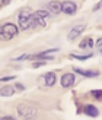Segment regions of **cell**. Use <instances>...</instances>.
<instances>
[{
	"label": "cell",
	"instance_id": "obj_14",
	"mask_svg": "<svg viewBox=\"0 0 102 120\" xmlns=\"http://www.w3.org/2000/svg\"><path fill=\"white\" fill-rule=\"evenodd\" d=\"M71 57H73V59H77V60H88V59H91V57H92V54L79 56V54H74V53H71Z\"/></svg>",
	"mask_w": 102,
	"mask_h": 120
},
{
	"label": "cell",
	"instance_id": "obj_2",
	"mask_svg": "<svg viewBox=\"0 0 102 120\" xmlns=\"http://www.w3.org/2000/svg\"><path fill=\"white\" fill-rule=\"evenodd\" d=\"M18 35V26L13 23H4L0 26V38L2 40H12Z\"/></svg>",
	"mask_w": 102,
	"mask_h": 120
},
{
	"label": "cell",
	"instance_id": "obj_13",
	"mask_svg": "<svg viewBox=\"0 0 102 120\" xmlns=\"http://www.w3.org/2000/svg\"><path fill=\"white\" fill-rule=\"evenodd\" d=\"M79 47H80V49H88V47H91V49H92V47H93V40L92 38H85L79 44Z\"/></svg>",
	"mask_w": 102,
	"mask_h": 120
},
{
	"label": "cell",
	"instance_id": "obj_8",
	"mask_svg": "<svg viewBox=\"0 0 102 120\" xmlns=\"http://www.w3.org/2000/svg\"><path fill=\"white\" fill-rule=\"evenodd\" d=\"M83 31H85V25H77V26H74V28L69 32V40H71V41L76 40Z\"/></svg>",
	"mask_w": 102,
	"mask_h": 120
},
{
	"label": "cell",
	"instance_id": "obj_3",
	"mask_svg": "<svg viewBox=\"0 0 102 120\" xmlns=\"http://www.w3.org/2000/svg\"><path fill=\"white\" fill-rule=\"evenodd\" d=\"M18 113L19 116L25 117V119H32L37 114V110L31 105H26V104H22V105H18Z\"/></svg>",
	"mask_w": 102,
	"mask_h": 120
},
{
	"label": "cell",
	"instance_id": "obj_4",
	"mask_svg": "<svg viewBox=\"0 0 102 120\" xmlns=\"http://www.w3.org/2000/svg\"><path fill=\"white\" fill-rule=\"evenodd\" d=\"M47 18H48V13H47L45 10H37V12H34V21H35V25L45 26V25H47Z\"/></svg>",
	"mask_w": 102,
	"mask_h": 120
},
{
	"label": "cell",
	"instance_id": "obj_5",
	"mask_svg": "<svg viewBox=\"0 0 102 120\" xmlns=\"http://www.w3.org/2000/svg\"><path fill=\"white\" fill-rule=\"evenodd\" d=\"M77 10V6L73 2H64L61 3V12L66 15H74Z\"/></svg>",
	"mask_w": 102,
	"mask_h": 120
},
{
	"label": "cell",
	"instance_id": "obj_6",
	"mask_svg": "<svg viewBox=\"0 0 102 120\" xmlns=\"http://www.w3.org/2000/svg\"><path fill=\"white\" fill-rule=\"evenodd\" d=\"M47 9L54 15L61 13V2H58V0H51V2H48V4H47Z\"/></svg>",
	"mask_w": 102,
	"mask_h": 120
},
{
	"label": "cell",
	"instance_id": "obj_7",
	"mask_svg": "<svg viewBox=\"0 0 102 120\" xmlns=\"http://www.w3.org/2000/svg\"><path fill=\"white\" fill-rule=\"evenodd\" d=\"M74 83V75L73 73H64L61 76V86L63 88H70Z\"/></svg>",
	"mask_w": 102,
	"mask_h": 120
},
{
	"label": "cell",
	"instance_id": "obj_18",
	"mask_svg": "<svg viewBox=\"0 0 102 120\" xmlns=\"http://www.w3.org/2000/svg\"><path fill=\"white\" fill-rule=\"evenodd\" d=\"M0 120H15V119L12 117V116H4V117H2Z\"/></svg>",
	"mask_w": 102,
	"mask_h": 120
},
{
	"label": "cell",
	"instance_id": "obj_11",
	"mask_svg": "<svg viewBox=\"0 0 102 120\" xmlns=\"http://www.w3.org/2000/svg\"><path fill=\"white\" fill-rule=\"evenodd\" d=\"M74 72L76 73H80L82 76H86V78H93V76H98L99 72H95V70H83V69H79V68H74Z\"/></svg>",
	"mask_w": 102,
	"mask_h": 120
},
{
	"label": "cell",
	"instance_id": "obj_15",
	"mask_svg": "<svg viewBox=\"0 0 102 120\" xmlns=\"http://www.w3.org/2000/svg\"><path fill=\"white\" fill-rule=\"evenodd\" d=\"M92 95L95 98H96L98 101H101V97H102V91L101 89H96V91H92Z\"/></svg>",
	"mask_w": 102,
	"mask_h": 120
},
{
	"label": "cell",
	"instance_id": "obj_20",
	"mask_svg": "<svg viewBox=\"0 0 102 120\" xmlns=\"http://www.w3.org/2000/svg\"><path fill=\"white\" fill-rule=\"evenodd\" d=\"M101 43H102V40H98V49H99V50H101V47H102Z\"/></svg>",
	"mask_w": 102,
	"mask_h": 120
},
{
	"label": "cell",
	"instance_id": "obj_9",
	"mask_svg": "<svg viewBox=\"0 0 102 120\" xmlns=\"http://www.w3.org/2000/svg\"><path fill=\"white\" fill-rule=\"evenodd\" d=\"M42 78H44V82H45L47 86H53L54 83H56V81H57V76H56L54 72H48V73H45Z\"/></svg>",
	"mask_w": 102,
	"mask_h": 120
},
{
	"label": "cell",
	"instance_id": "obj_16",
	"mask_svg": "<svg viewBox=\"0 0 102 120\" xmlns=\"http://www.w3.org/2000/svg\"><path fill=\"white\" fill-rule=\"evenodd\" d=\"M15 76H3V78H0V82H4V81H12Z\"/></svg>",
	"mask_w": 102,
	"mask_h": 120
},
{
	"label": "cell",
	"instance_id": "obj_17",
	"mask_svg": "<svg viewBox=\"0 0 102 120\" xmlns=\"http://www.w3.org/2000/svg\"><path fill=\"white\" fill-rule=\"evenodd\" d=\"M16 88L19 89V91H23V89H25V86H23V85H21V83H16Z\"/></svg>",
	"mask_w": 102,
	"mask_h": 120
},
{
	"label": "cell",
	"instance_id": "obj_10",
	"mask_svg": "<svg viewBox=\"0 0 102 120\" xmlns=\"http://www.w3.org/2000/svg\"><path fill=\"white\" fill-rule=\"evenodd\" d=\"M13 94H15V88L10 86V85L0 88V97H12Z\"/></svg>",
	"mask_w": 102,
	"mask_h": 120
},
{
	"label": "cell",
	"instance_id": "obj_19",
	"mask_svg": "<svg viewBox=\"0 0 102 120\" xmlns=\"http://www.w3.org/2000/svg\"><path fill=\"white\" fill-rule=\"evenodd\" d=\"M44 63L42 62H39V63H34V68H39V66H42Z\"/></svg>",
	"mask_w": 102,
	"mask_h": 120
},
{
	"label": "cell",
	"instance_id": "obj_1",
	"mask_svg": "<svg viewBox=\"0 0 102 120\" xmlns=\"http://www.w3.org/2000/svg\"><path fill=\"white\" fill-rule=\"evenodd\" d=\"M18 22H19V26L23 29V31L37 26L35 25V21H34V12L31 9H23L19 13V19H18Z\"/></svg>",
	"mask_w": 102,
	"mask_h": 120
},
{
	"label": "cell",
	"instance_id": "obj_12",
	"mask_svg": "<svg viewBox=\"0 0 102 120\" xmlns=\"http://www.w3.org/2000/svg\"><path fill=\"white\" fill-rule=\"evenodd\" d=\"M83 111H85V114H88V116H91V117H96L98 116V109L95 105H85V109H83Z\"/></svg>",
	"mask_w": 102,
	"mask_h": 120
}]
</instances>
